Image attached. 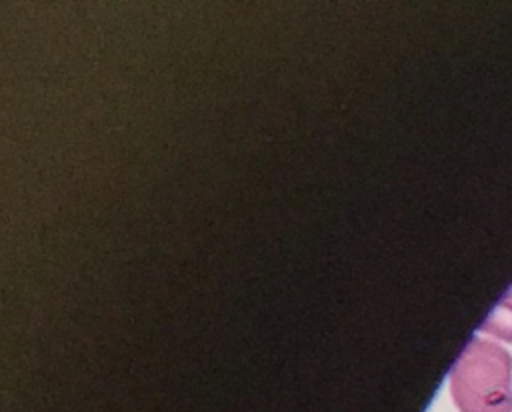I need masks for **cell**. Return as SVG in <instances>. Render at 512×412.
Returning a JSON list of instances; mask_svg holds the SVG:
<instances>
[{
	"mask_svg": "<svg viewBox=\"0 0 512 412\" xmlns=\"http://www.w3.org/2000/svg\"><path fill=\"white\" fill-rule=\"evenodd\" d=\"M460 412H512V354L494 340L468 342L450 372Z\"/></svg>",
	"mask_w": 512,
	"mask_h": 412,
	"instance_id": "cell-1",
	"label": "cell"
},
{
	"mask_svg": "<svg viewBox=\"0 0 512 412\" xmlns=\"http://www.w3.org/2000/svg\"><path fill=\"white\" fill-rule=\"evenodd\" d=\"M480 332L512 344V290H508L500 302L494 306V310L490 312V316L482 322Z\"/></svg>",
	"mask_w": 512,
	"mask_h": 412,
	"instance_id": "cell-2",
	"label": "cell"
}]
</instances>
